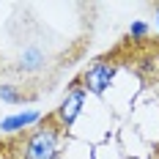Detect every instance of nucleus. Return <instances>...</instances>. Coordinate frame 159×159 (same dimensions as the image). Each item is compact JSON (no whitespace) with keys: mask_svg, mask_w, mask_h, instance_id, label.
Returning a JSON list of instances; mask_svg holds the SVG:
<instances>
[{"mask_svg":"<svg viewBox=\"0 0 159 159\" xmlns=\"http://www.w3.org/2000/svg\"><path fill=\"white\" fill-rule=\"evenodd\" d=\"M61 140H63V132L52 124V118H47L41 126L28 132L25 143L19 145V159H58Z\"/></svg>","mask_w":159,"mask_h":159,"instance_id":"obj_1","label":"nucleus"},{"mask_svg":"<svg viewBox=\"0 0 159 159\" xmlns=\"http://www.w3.org/2000/svg\"><path fill=\"white\" fill-rule=\"evenodd\" d=\"M115 74H118V66H115V63H107V61H93V63L82 71L80 85H82V91H85V93L104 96V93L112 88Z\"/></svg>","mask_w":159,"mask_h":159,"instance_id":"obj_3","label":"nucleus"},{"mask_svg":"<svg viewBox=\"0 0 159 159\" xmlns=\"http://www.w3.org/2000/svg\"><path fill=\"white\" fill-rule=\"evenodd\" d=\"M132 159H134V157H132Z\"/></svg>","mask_w":159,"mask_h":159,"instance_id":"obj_10","label":"nucleus"},{"mask_svg":"<svg viewBox=\"0 0 159 159\" xmlns=\"http://www.w3.org/2000/svg\"><path fill=\"white\" fill-rule=\"evenodd\" d=\"M85 96H88V93L82 91L80 80H74V82H71V88L66 91L63 102L58 104V110L49 115V118H52V124L61 129V132L71 129V126H74V121L82 115V110H85Z\"/></svg>","mask_w":159,"mask_h":159,"instance_id":"obj_2","label":"nucleus"},{"mask_svg":"<svg viewBox=\"0 0 159 159\" xmlns=\"http://www.w3.org/2000/svg\"><path fill=\"white\" fill-rule=\"evenodd\" d=\"M157 30H159V3H157Z\"/></svg>","mask_w":159,"mask_h":159,"instance_id":"obj_9","label":"nucleus"},{"mask_svg":"<svg viewBox=\"0 0 159 159\" xmlns=\"http://www.w3.org/2000/svg\"><path fill=\"white\" fill-rule=\"evenodd\" d=\"M25 99V93L16 88V85H11V82H0V102H6V104H19Z\"/></svg>","mask_w":159,"mask_h":159,"instance_id":"obj_6","label":"nucleus"},{"mask_svg":"<svg viewBox=\"0 0 159 159\" xmlns=\"http://www.w3.org/2000/svg\"><path fill=\"white\" fill-rule=\"evenodd\" d=\"M0 159H14V154L11 151H0Z\"/></svg>","mask_w":159,"mask_h":159,"instance_id":"obj_8","label":"nucleus"},{"mask_svg":"<svg viewBox=\"0 0 159 159\" xmlns=\"http://www.w3.org/2000/svg\"><path fill=\"white\" fill-rule=\"evenodd\" d=\"M44 61H47L44 49H39V47H28V49H22L16 69H19V71H39V69H44Z\"/></svg>","mask_w":159,"mask_h":159,"instance_id":"obj_5","label":"nucleus"},{"mask_svg":"<svg viewBox=\"0 0 159 159\" xmlns=\"http://www.w3.org/2000/svg\"><path fill=\"white\" fill-rule=\"evenodd\" d=\"M129 36H132L134 41H145V39L151 36L148 22H140V19H137V22H132V25H129Z\"/></svg>","mask_w":159,"mask_h":159,"instance_id":"obj_7","label":"nucleus"},{"mask_svg":"<svg viewBox=\"0 0 159 159\" xmlns=\"http://www.w3.org/2000/svg\"><path fill=\"white\" fill-rule=\"evenodd\" d=\"M39 121H41V112L39 110H25V112H14V115L3 118L0 121V129L8 132V134H14V132H22V129H30Z\"/></svg>","mask_w":159,"mask_h":159,"instance_id":"obj_4","label":"nucleus"}]
</instances>
